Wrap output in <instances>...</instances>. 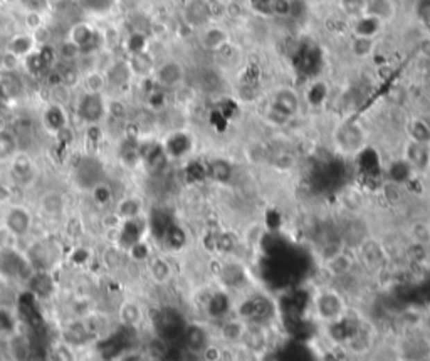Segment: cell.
Listing matches in <instances>:
<instances>
[{
  "mask_svg": "<svg viewBox=\"0 0 430 361\" xmlns=\"http://www.w3.org/2000/svg\"><path fill=\"white\" fill-rule=\"evenodd\" d=\"M143 210L141 202L135 197H125L118 204V215L123 217L125 220H133L140 217Z\"/></svg>",
  "mask_w": 430,
  "mask_h": 361,
  "instance_id": "obj_32",
  "label": "cell"
},
{
  "mask_svg": "<svg viewBox=\"0 0 430 361\" xmlns=\"http://www.w3.org/2000/svg\"><path fill=\"white\" fill-rule=\"evenodd\" d=\"M21 64L22 59L19 58V55H15L14 53H10V51L6 49L2 54H0V69H2L3 73L12 74Z\"/></svg>",
  "mask_w": 430,
  "mask_h": 361,
  "instance_id": "obj_41",
  "label": "cell"
},
{
  "mask_svg": "<svg viewBox=\"0 0 430 361\" xmlns=\"http://www.w3.org/2000/svg\"><path fill=\"white\" fill-rule=\"evenodd\" d=\"M119 160L123 161V165L133 168V166H137L143 160L141 152L135 145H126L125 148L119 152Z\"/></svg>",
  "mask_w": 430,
  "mask_h": 361,
  "instance_id": "obj_40",
  "label": "cell"
},
{
  "mask_svg": "<svg viewBox=\"0 0 430 361\" xmlns=\"http://www.w3.org/2000/svg\"><path fill=\"white\" fill-rule=\"evenodd\" d=\"M99 34H101V44L105 46V49L108 51H114L125 44L121 30H119L117 26H111L110 24V26H106L105 29L99 30Z\"/></svg>",
  "mask_w": 430,
  "mask_h": 361,
  "instance_id": "obj_34",
  "label": "cell"
},
{
  "mask_svg": "<svg viewBox=\"0 0 430 361\" xmlns=\"http://www.w3.org/2000/svg\"><path fill=\"white\" fill-rule=\"evenodd\" d=\"M269 164L273 165L274 168L281 170V172H288V170L294 168V165H296V158H294V155L289 152H276V153H270Z\"/></svg>",
  "mask_w": 430,
  "mask_h": 361,
  "instance_id": "obj_37",
  "label": "cell"
},
{
  "mask_svg": "<svg viewBox=\"0 0 430 361\" xmlns=\"http://www.w3.org/2000/svg\"><path fill=\"white\" fill-rule=\"evenodd\" d=\"M387 24L380 19L373 17L370 14H361L358 17L350 21V34L352 35H361V37H380L381 33L385 30Z\"/></svg>",
  "mask_w": 430,
  "mask_h": 361,
  "instance_id": "obj_12",
  "label": "cell"
},
{
  "mask_svg": "<svg viewBox=\"0 0 430 361\" xmlns=\"http://www.w3.org/2000/svg\"><path fill=\"white\" fill-rule=\"evenodd\" d=\"M378 49L377 37H361V35H350L348 39V54L355 61L365 62L373 58Z\"/></svg>",
  "mask_w": 430,
  "mask_h": 361,
  "instance_id": "obj_15",
  "label": "cell"
},
{
  "mask_svg": "<svg viewBox=\"0 0 430 361\" xmlns=\"http://www.w3.org/2000/svg\"><path fill=\"white\" fill-rule=\"evenodd\" d=\"M64 338L67 344H83L87 341V331L85 324L73 323L66 328Z\"/></svg>",
  "mask_w": 430,
  "mask_h": 361,
  "instance_id": "obj_38",
  "label": "cell"
},
{
  "mask_svg": "<svg viewBox=\"0 0 430 361\" xmlns=\"http://www.w3.org/2000/svg\"><path fill=\"white\" fill-rule=\"evenodd\" d=\"M29 34L33 35L35 47H42V46L51 44V37H53V33H51L49 27L47 26L39 27V29H35L34 33H29Z\"/></svg>",
  "mask_w": 430,
  "mask_h": 361,
  "instance_id": "obj_45",
  "label": "cell"
},
{
  "mask_svg": "<svg viewBox=\"0 0 430 361\" xmlns=\"http://www.w3.org/2000/svg\"><path fill=\"white\" fill-rule=\"evenodd\" d=\"M42 207L46 209V212H59V210L62 209V195L58 192L46 193L42 198Z\"/></svg>",
  "mask_w": 430,
  "mask_h": 361,
  "instance_id": "obj_43",
  "label": "cell"
},
{
  "mask_svg": "<svg viewBox=\"0 0 430 361\" xmlns=\"http://www.w3.org/2000/svg\"><path fill=\"white\" fill-rule=\"evenodd\" d=\"M53 361H73V356L66 346H58L53 351Z\"/></svg>",
  "mask_w": 430,
  "mask_h": 361,
  "instance_id": "obj_48",
  "label": "cell"
},
{
  "mask_svg": "<svg viewBox=\"0 0 430 361\" xmlns=\"http://www.w3.org/2000/svg\"><path fill=\"white\" fill-rule=\"evenodd\" d=\"M182 348L187 355L202 356L207 348L212 344L210 341V333L204 324L200 323H189L183 328V333L180 336Z\"/></svg>",
  "mask_w": 430,
  "mask_h": 361,
  "instance_id": "obj_6",
  "label": "cell"
},
{
  "mask_svg": "<svg viewBox=\"0 0 430 361\" xmlns=\"http://www.w3.org/2000/svg\"><path fill=\"white\" fill-rule=\"evenodd\" d=\"M210 22H212V17H210V9L207 0H192L185 7V24L190 29L200 30L205 26H209Z\"/></svg>",
  "mask_w": 430,
  "mask_h": 361,
  "instance_id": "obj_14",
  "label": "cell"
},
{
  "mask_svg": "<svg viewBox=\"0 0 430 361\" xmlns=\"http://www.w3.org/2000/svg\"><path fill=\"white\" fill-rule=\"evenodd\" d=\"M83 86H85V93L91 94H103L105 93L108 81L105 71L101 69H91L85 73L83 76Z\"/></svg>",
  "mask_w": 430,
  "mask_h": 361,
  "instance_id": "obj_29",
  "label": "cell"
},
{
  "mask_svg": "<svg viewBox=\"0 0 430 361\" xmlns=\"http://www.w3.org/2000/svg\"><path fill=\"white\" fill-rule=\"evenodd\" d=\"M185 324L187 323H183L180 312L172 308L158 309L157 315L153 316L155 333L163 343H172L175 340H180Z\"/></svg>",
  "mask_w": 430,
  "mask_h": 361,
  "instance_id": "obj_4",
  "label": "cell"
},
{
  "mask_svg": "<svg viewBox=\"0 0 430 361\" xmlns=\"http://www.w3.org/2000/svg\"><path fill=\"white\" fill-rule=\"evenodd\" d=\"M326 267H328V272H332L333 276L343 277L352 269V259L343 251H340L326 259Z\"/></svg>",
  "mask_w": 430,
  "mask_h": 361,
  "instance_id": "obj_31",
  "label": "cell"
},
{
  "mask_svg": "<svg viewBox=\"0 0 430 361\" xmlns=\"http://www.w3.org/2000/svg\"><path fill=\"white\" fill-rule=\"evenodd\" d=\"M269 12L274 17H288L291 14V0H269Z\"/></svg>",
  "mask_w": 430,
  "mask_h": 361,
  "instance_id": "obj_44",
  "label": "cell"
},
{
  "mask_svg": "<svg viewBox=\"0 0 430 361\" xmlns=\"http://www.w3.org/2000/svg\"><path fill=\"white\" fill-rule=\"evenodd\" d=\"M126 61H128V66L131 73H133V76L138 79L151 78L153 76L155 67H157V61H155L153 54H151L148 49L128 54Z\"/></svg>",
  "mask_w": 430,
  "mask_h": 361,
  "instance_id": "obj_13",
  "label": "cell"
},
{
  "mask_svg": "<svg viewBox=\"0 0 430 361\" xmlns=\"http://www.w3.org/2000/svg\"><path fill=\"white\" fill-rule=\"evenodd\" d=\"M22 26L27 33H34V30L39 29V27L46 26V24H44L42 10L27 9L22 15Z\"/></svg>",
  "mask_w": 430,
  "mask_h": 361,
  "instance_id": "obj_39",
  "label": "cell"
},
{
  "mask_svg": "<svg viewBox=\"0 0 430 361\" xmlns=\"http://www.w3.org/2000/svg\"><path fill=\"white\" fill-rule=\"evenodd\" d=\"M148 272H150L151 279H153L157 284L169 283V281L172 279V276H173L172 264H170L169 261H166L165 257H162V256L150 259Z\"/></svg>",
  "mask_w": 430,
  "mask_h": 361,
  "instance_id": "obj_27",
  "label": "cell"
},
{
  "mask_svg": "<svg viewBox=\"0 0 430 361\" xmlns=\"http://www.w3.org/2000/svg\"><path fill=\"white\" fill-rule=\"evenodd\" d=\"M185 78H187L185 66H183L182 61L173 58L165 59V61H162L160 64H157L153 71V76H151L155 86L163 91H172L180 88V86L185 85Z\"/></svg>",
  "mask_w": 430,
  "mask_h": 361,
  "instance_id": "obj_3",
  "label": "cell"
},
{
  "mask_svg": "<svg viewBox=\"0 0 430 361\" xmlns=\"http://www.w3.org/2000/svg\"><path fill=\"white\" fill-rule=\"evenodd\" d=\"M2 3H6V6H17V3H21L22 0H0Z\"/></svg>",
  "mask_w": 430,
  "mask_h": 361,
  "instance_id": "obj_50",
  "label": "cell"
},
{
  "mask_svg": "<svg viewBox=\"0 0 430 361\" xmlns=\"http://www.w3.org/2000/svg\"><path fill=\"white\" fill-rule=\"evenodd\" d=\"M301 106V94L298 93L296 89L291 88V86H277V88L270 93L268 109L291 121L293 118H296L298 114H300Z\"/></svg>",
  "mask_w": 430,
  "mask_h": 361,
  "instance_id": "obj_2",
  "label": "cell"
},
{
  "mask_svg": "<svg viewBox=\"0 0 430 361\" xmlns=\"http://www.w3.org/2000/svg\"><path fill=\"white\" fill-rule=\"evenodd\" d=\"M126 106L119 99H106V114L114 120H123L126 116Z\"/></svg>",
  "mask_w": 430,
  "mask_h": 361,
  "instance_id": "obj_42",
  "label": "cell"
},
{
  "mask_svg": "<svg viewBox=\"0 0 430 361\" xmlns=\"http://www.w3.org/2000/svg\"><path fill=\"white\" fill-rule=\"evenodd\" d=\"M192 138L185 132H173L163 143V152L169 158H182L192 150Z\"/></svg>",
  "mask_w": 430,
  "mask_h": 361,
  "instance_id": "obj_19",
  "label": "cell"
},
{
  "mask_svg": "<svg viewBox=\"0 0 430 361\" xmlns=\"http://www.w3.org/2000/svg\"><path fill=\"white\" fill-rule=\"evenodd\" d=\"M93 197L94 200L98 202V204H106V202L111 200V197H113V193H111V188L110 185H106L105 182H101V184H98L96 186H94L93 190Z\"/></svg>",
  "mask_w": 430,
  "mask_h": 361,
  "instance_id": "obj_46",
  "label": "cell"
},
{
  "mask_svg": "<svg viewBox=\"0 0 430 361\" xmlns=\"http://www.w3.org/2000/svg\"><path fill=\"white\" fill-rule=\"evenodd\" d=\"M78 116L86 125L96 126L101 123L106 114V99L103 94L85 93L78 103Z\"/></svg>",
  "mask_w": 430,
  "mask_h": 361,
  "instance_id": "obj_8",
  "label": "cell"
},
{
  "mask_svg": "<svg viewBox=\"0 0 430 361\" xmlns=\"http://www.w3.org/2000/svg\"><path fill=\"white\" fill-rule=\"evenodd\" d=\"M9 164H10V175L15 180V184L27 185L34 178L35 173L34 161L29 155L19 152L14 158H12Z\"/></svg>",
  "mask_w": 430,
  "mask_h": 361,
  "instance_id": "obj_17",
  "label": "cell"
},
{
  "mask_svg": "<svg viewBox=\"0 0 430 361\" xmlns=\"http://www.w3.org/2000/svg\"><path fill=\"white\" fill-rule=\"evenodd\" d=\"M198 46L207 53H218L222 47H225L229 42H232V34L227 29L224 24L210 22L204 29L198 30L197 35Z\"/></svg>",
  "mask_w": 430,
  "mask_h": 361,
  "instance_id": "obj_7",
  "label": "cell"
},
{
  "mask_svg": "<svg viewBox=\"0 0 430 361\" xmlns=\"http://www.w3.org/2000/svg\"><path fill=\"white\" fill-rule=\"evenodd\" d=\"M409 140L430 145V120L425 116H413L407 123Z\"/></svg>",
  "mask_w": 430,
  "mask_h": 361,
  "instance_id": "obj_26",
  "label": "cell"
},
{
  "mask_svg": "<svg viewBox=\"0 0 430 361\" xmlns=\"http://www.w3.org/2000/svg\"><path fill=\"white\" fill-rule=\"evenodd\" d=\"M230 311V304H229V297H227L225 292H215V294L210 297L209 303H207V312L214 317V319H224L229 315Z\"/></svg>",
  "mask_w": 430,
  "mask_h": 361,
  "instance_id": "obj_30",
  "label": "cell"
},
{
  "mask_svg": "<svg viewBox=\"0 0 430 361\" xmlns=\"http://www.w3.org/2000/svg\"><path fill=\"white\" fill-rule=\"evenodd\" d=\"M119 361H146V360H145V356L140 355V353L130 351V353H125V355L119 356Z\"/></svg>",
  "mask_w": 430,
  "mask_h": 361,
  "instance_id": "obj_49",
  "label": "cell"
},
{
  "mask_svg": "<svg viewBox=\"0 0 430 361\" xmlns=\"http://www.w3.org/2000/svg\"><path fill=\"white\" fill-rule=\"evenodd\" d=\"M314 316L325 323L333 324L346 317L345 297L336 289H318L313 299Z\"/></svg>",
  "mask_w": 430,
  "mask_h": 361,
  "instance_id": "obj_1",
  "label": "cell"
},
{
  "mask_svg": "<svg viewBox=\"0 0 430 361\" xmlns=\"http://www.w3.org/2000/svg\"><path fill=\"white\" fill-rule=\"evenodd\" d=\"M3 225H6L7 232L10 236L22 239L33 229V213L29 212V209L22 207V205H12L7 210L6 217H3Z\"/></svg>",
  "mask_w": 430,
  "mask_h": 361,
  "instance_id": "obj_10",
  "label": "cell"
},
{
  "mask_svg": "<svg viewBox=\"0 0 430 361\" xmlns=\"http://www.w3.org/2000/svg\"><path fill=\"white\" fill-rule=\"evenodd\" d=\"M249 323L242 317H224L221 323V338L227 344H239L244 340Z\"/></svg>",
  "mask_w": 430,
  "mask_h": 361,
  "instance_id": "obj_18",
  "label": "cell"
},
{
  "mask_svg": "<svg viewBox=\"0 0 430 361\" xmlns=\"http://www.w3.org/2000/svg\"><path fill=\"white\" fill-rule=\"evenodd\" d=\"M163 239H165L166 245L173 251H178L185 245V232L177 225H169V229L163 232Z\"/></svg>",
  "mask_w": 430,
  "mask_h": 361,
  "instance_id": "obj_36",
  "label": "cell"
},
{
  "mask_svg": "<svg viewBox=\"0 0 430 361\" xmlns=\"http://www.w3.org/2000/svg\"><path fill=\"white\" fill-rule=\"evenodd\" d=\"M334 145L341 153L358 155L365 148V132L358 123H345L334 132Z\"/></svg>",
  "mask_w": 430,
  "mask_h": 361,
  "instance_id": "obj_5",
  "label": "cell"
},
{
  "mask_svg": "<svg viewBox=\"0 0 430 361\" xmlns=\"http://www.w3.org/2000/svg\"><path fill=\"white\" fill-rule=\"evenodd\" d=\"M42 125L47 132L58 134L62 128H66L67 126V116L64 108L59 105L47 106L42 114Z\"/></svg>",
  "mask_w": 430,
  "mask_h": 361,
  "instance_id": "obj_23",
  "label": "cell"
},
{
  "mask_svg": "<svg viewBox=\"0 0 430 361\" xmlns=\"http://www.w3.org/2000/svg\"><path fill=\"white\" fill-rule=\"evenodd\" d=\"M150 34L157 39L165 37V35L169 34V26H166V24L162 22V21H151L150 22Z\"/></svg>",
  "mask_w": 430,
  "mask_h": 361,
  "instance_id": "obj_47",
  "label": "cell"
},
{
  "mask_svg": "<svg viewBox=\"0 0 430 361\" xmlns=\"http://www.w3.org/2000/svg\"><path fill=\"white\" fill-rule=\"evenodd\" d=\"M218 279H221V283L229 289L241 288V285L246 283L244 269H242L239 264L225 263L221 267V272H218Z\"/></svg>",
  "mask_w": 430,
  "mask_h": 361,
  "instance_id": "obj_25",
  "label": "cell"
},
{
  "mask_svg": "<svg viewBox=\"0 0 430 361\" xmlns=\"http://www.w3.org/2000/svg\"><path fill=\"white\" fill-rule=\"evenodd\" d=\"M55 53H58V58L61 59L62 62H66V64H73V62H78L79 58L83 55L81 47H79L78 44H74V42L69 41V39L62 41L61 46L55 49Z\"/></svg>",
  "mask_w": 430,
  "mask_h": 361,
  "instance_id": "obj_35",
  "label": "cell"
},
{
  "mask_svg": "<svg viewBox=\"0 0 430 361\" xmlns=\"http://www.w3.org/2000/svg\"><path fill=\"white\" fill-rule=\"evenodd\" d=\"M105 74H106L108 86H111V88H118V89L126 88V86H128L130 82L135 79L126 59H123V61L121 59H117V61L111 62V64L105 69Z\"/></svg>",
  "mask_w": 430,
  "mask_h": 361,
  "instance_id": "obj_16",
  "label": "cell"
},
{
  "mask_svg": "<svg viewBox=\"0 0 430 361\" xmlns=\"http://www.w3.org/2000/svg\"><path fill=\"white\" fill-rule=\"evenodd\" d=\"M6 49L10 51V53H14L15 55H19L21 59H24L26 55L34 53L37 47H35L33 35H31L29 33H19V34H14L9 39Z\"/></svg>",
  "mask_w": 430,
  "mask_h": 361,
  "instance_id": "obj_24",
  "label": "cell"
},
{
  "mask_svg": "<svg viewBox=\"0 0 430 361\" xmlns=\"http://www.w3.org/2000/svg\"><path fill=\"white\" fill-rule=\"evenodd\" d=\"M66 39L81 47L83 54L98 53V47L101 46V34L87 22H76L74 26H71Z\"/></svg>",
  "mask_w": 430,
  "mask_h": 361,
  "instance_id": "obj_9",
  "label": "cell"
},
{
  "mask_svg": "<svg viewBox=\"0 0 430 361\" xmlns=\"http://www.w3.org/2000/svg\"><path fill=\"white\" fill-rule=\"evenodd\" d=\"M119 317L126 328H135L143 319V311L137 303H125L119 308Z\"/></svg>",
  "mask_w": 430,
  "mask_h": 361,
  "instance_id": "obj_33",
  "label": "cell"
},
{
  "mask_svg": "<svg viewBox=\"0 0 430 361\" xmlns=\"http://www.w3.org/2000/svg\"><path fill=\"white\" fill-rule=\"evenodd\" d=\"M76 180H78L79 186L87 190H93L98 184H101V168H99L98 161L83 160L76 170Z\"/></svg>",
  "mask_w": 430,
  "mask_h": 361,
  "instance_id": "obj_20",
  "label": "cell"
},
{
  "mask_svg": "<svg viewBox=\"0 0 430 361\" xmlns=\"http://www.w3.org/2000/svg\"><path fill=\"white\" fill-rule=\"evenodd\" d=\"M19 153L17 134L9 130H0V164H7Z\"/></svg>",
  "mask_w": 430,
  "mask_h": 361,
  "instance_id": "obj_28",
  "label": "cell"
},
{
  "mask_svg": "<svg viewBox=\"0 0 430 361\" xmlns=\"http://www.w3.org/2000/svg\"><path fill=\"white\" fill-rule=\"evenodd\" d=\"M207 177L215 184H229L234 177V166L225 158H214L205 165Z\"/></svg>",
  "mask_w": 430,
  "mask_h": 361,
  "instance_id": "obj_22",
  "label": "cell"
},
{
  "mask_svg": "<svg viewBox=\"0 0 430 361\" xmlns=\"http://www.w3.org/2000/svg\"><path fill=\"white\" fill-rule=\"evenodd\" d=\"M402 158L410 165L413 173H427L430 170V145L407 140Z\"/></svg>",
  "mask_w": 430,
  "mask_h": 361,
  "instance_id": "obj_11",
  "label": "cell"
},
{
  "mask_svg": "<svg viewBox=\"0 0 430 361\" xmlns=\"http://www.w3.org/2000/svg\"><path fill=\"white\" fill-rule=\"evenodd\" d=\"M366 14L380 19L385 24L395 21L398 14L397 0H366Z\"/></svg>",
  "mask_w": 430,
  "mask_h": 361,
  "instance_id": "obj_21",
  "label": "cell"
}]
</instances>
